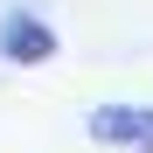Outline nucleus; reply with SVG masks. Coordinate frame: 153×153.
I'll return each mask as SVG.
<instances>
[{"label":"nucleus","instance_id":"2","mask_svg":"<svg viewBox=\"0 0 153 153\" xmlns=\"http://www.w3.org/2000/svg\"><path fill=\"white\" fill-rule=\"evenodd\" d=\"M91 139L111 153H153V105H97Z\"/></svg>","mask_w":153,"mask_h":153},{"label":"nucleus","instance_id":"1","mask_svg":"<svg viewBox=\"0 0 153 153\" xmlns=\"http://www.w3.org/2000/svg\"><path fill=\"white\" fill-rule=\"evenodd\" d=\"M56 28H49L42 14H28V7H7L0 14V63H14V70H35V63H49L56 56Z\"/></svg>","mask_w":153,"mask_h":153}]
</instances>
